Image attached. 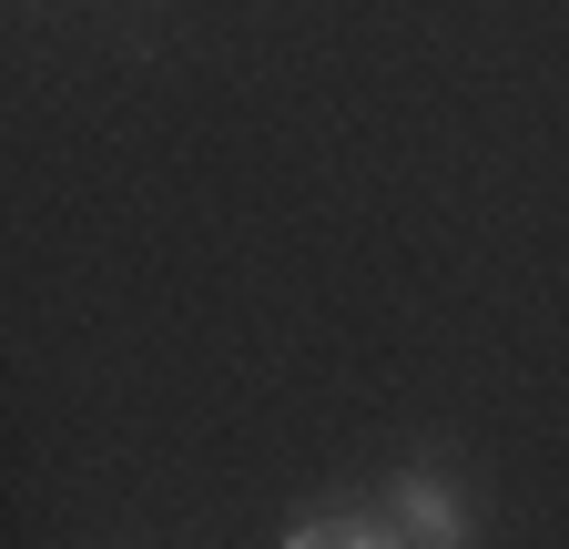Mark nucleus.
Here are the masks:
<instances>
[{
    "label": "nucleus",
    "instance_id": "f03ea898",
    "mask_svg": "<svg viewBox=\"0 0 569 549\" xmlns=\"http://www.w3.org/2000/svg\"><path fill=\"white\" fill-rule=\"evenodd\" d=\"M284 549H407V529H397V519L336 509V519H296V529H284Z\"/></svg>",
    "mask_w": 569,
    "mask_h": 549
},
{
    "label": "nucleus",
    "instance_id": "f257e3e1",
    "mask_svg": "<svg viewBox=\"0 0 569 549\" xmlns=\"http://www.w3.org/2000/svg\"><path fill=\"white\" fill-rule=\"evenodd\" d=\"M397 529H407V549H468V499L438 468H407L397 478Z\"/></svg>",
    "mask_w": 569,
    "mask_h": 549
}]
</instances>
